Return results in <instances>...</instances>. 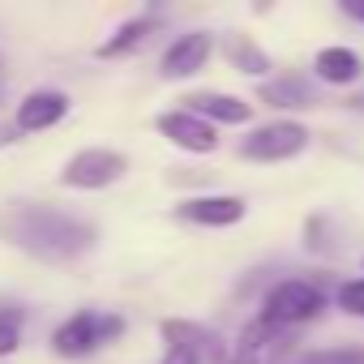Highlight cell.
Returning a JSON list of instances; mask_svg holds the SVG:
<instances>
[{"mask_svg":"<svg viewBox=\"0 0 364 364\" xmlns=\"http://www.w3.org/2000/svg\"><path fill=\"white\" fill-rule=\"evenodd\" d=\"M0 236L14 249L39 257V262H77L82 253L95 249L99 232L95 223L52 210V206H14L0 215Z\"/></svg>","mask_w":364,"mask_h":364,"instance_id":"6da1fadb","label":"cell"},{"mask_svg":"<svg viewBox=\"0 0 364 364\" xmlns=\"http://www.w3.org/2000/svg\"><path fill=\"white\" fill-rule=\"evenodd\" d=\"M120 334H124V317H116V313H99V309H82V313H73L69 321L56 326V334H52V351L65 355V360H86V355H95L99 347L116 343Z\"/></svg>","mask_w":364,"mask_h":364,"instance_id":"7a4b0ae2","label":"cell"},{"mask_svg":"<svg viewBox=\"0 0 364 364\" xmlns=\"http://www.w3.org/2000/svg\"><path fill=\"white\" fill-rule=\"evenodd\" d=\"M326 309V296L321 287H313L309 279H283L266 291V304H262V317L279 330H291V326H304V321H317Z\"/></svg>","mask_w":364,"mask_h":364,"instance_id":"3957f363","label":"cell"},{"mask_svg":"<svg viewBox=\"0 0 364 364\" xmlns=\"http://www.w3.org/2000/svg\"><path fill=\"white\" fill-rule=\"evenodd\" d=\"M309 150V129L300 120H270V124H257L245 141H240V159H253V163H287L296 154Z\"/></svg>","mask_w":364,"mask_h":364,"instance_id":"277c9868","label":"cell"},{"mask_svg":"<svg viewBox=\"0 0 364 364\" xmlns=\"http://www.w3.org/2000/svg\"><path fill=\"white\" fill-rule=\"evenodd\" d=\"M129 171V159L120 150H107V146H90V150H77L65 167H60V185L65 189H107Z\"/></svg>","mask_w":364,"mask_h":364,"instance_id":"5b68a950","label":"cell"},{"mask_svg":"<svg viewBox=\"0 0 364 364\" xmlns=\"http://www.w3.org/2000/svg\"><path fill=\"white\" fill-rule=\"evenodd\" d=\"M154 129H159L171 146L189 150V154H210V150H219V133H215V124H206L202 116H193V112H185V107L163 112V116L154 120Z\"/></svg>","mask_w":364,"mask_h":364,"instance_id":"8992f818","label":"cell"},{"mask_svg":"<svg viewBox=\"0 0 364 364\" xmlns=\"http://www.w3.org/2000/svg\"><path fill=\"white\" fill-rule=\"evenodd\" d=\"M210 52H215V39H210L206 31H189V35H180V39H176V43L163 52V65H159V73H163L167 82L193 77V73H202V69H206Z\"/></svg>","mask_w":364,"mask_h":364,"instance_id":"52a82bcc","label":"cell"},{"mask_svg":"<svg viewBox=\"0 0 364 364\" xmlns=\"http://www.w3.org/2000/svg\"><path fill=\"white\" fill-rule=\"evenodd\" d=\"M245 198H232V193H206V198H189L180 202L176 215L185 223H198V228H232L245 219Z\"/></svg>","mask_w":364,"mask_h":364,"instance_id":"ba28073f","label":"cell"},{"mask_svg":"<svg viewBox=\"0 0 364 364\" xmlns=\"http://www.w3.org/2000/svg\"><path fill=\"white\" fill-rule=\"evenodd\" d=\"M65 116H69V95H65V90H31V95L18 103V129H22V133L56 129Z\"/></svg>","mask_w":364,"mask_h":364,"instance_id":"9c48e42d","label":"cell"},{"mask_svg":"<svg viewBox=\"0 0 364 364\" xmlns=\"http://www.w3.org/2000/svg\"><path fill=\"white\" fill-rule=\"evenodd\" d=\"M185 112L202 116L206 124H249L253 120V107L228 90H202V95H189L185 99Z\"/></svg>","mask_w":364,"mask_h":364,"instance_id":"30bf717a","label":"cell"},{"mask_svg":"<svg viewBox=\"0 0 364 364\" xmlns=\"http://www.w3.org/2000/svg\"><path fill=\"white\" fill-rule=\"evenodd\" d=\"M283 347V330L270 326L266 317H253L245 330H240V343H236V360L240 364H274Z\"/></svg>","mask_w":364,"mask_h":364,"instance_id":"8fae6325","label":"cell"},{"mask_svg":"<svg viewBox=\"0 0 364 364\" xmlns=\"http://www.w3.org/2000/svg\"><path fill=\"white\" fill-rule=\"evenodd\" d=\"M313 77L326 82V86H351V82L364 77V60L351 48H321L313 56Z\"/></svg>","mask_w":364,"mask_h":364,"instance_id":"7c38bea8","label":"cell"},{"mask_svg":"<svg viewBox=\"0 0 364 364\" xmlns=\"http://www.w3.org/2000/svg\"><path fill=\"white\" fill-rule=\"evenodd\" d=\"M257 99L279 112H300V107H313V86L304 73H283V77H266L257 86Z\"/></svg>","mask_w":364,"mask_h":364,"instance_id":"4fadbf2b","label":"cell"},{"mask_svg":"<svg viewBox=\"0 0 364 364\" xmlns=\"http://www.w3.org/2000/svg\"><path fill=\"white\" fill-rule=\"evenodd\" d=\"M159 26H163V22H159L154 14H146V18H129V22H124V26H120V31H116V35H112V39H107L103 48H99V56H103V60L129 56V52H133L137 43H146V39H150V35H154Z\"/></svg>","mask_w":364,"mask_h":364,"instance_id":"5bb4252c","label":"cell"},{"mask_svg":"<svg viewBox=\"0 0 364 364\" xmlns=\"http://www.w3.org/2000/svg\"><path fill=\"white\" fill-rule=\"evenodd\" d=\"M163 338H167V347L193 351L198 360H210V355H215V343H219L210 330H202V326H193V321H163Z\"/></svg>","mask_w":364,"mask_h":364,"instance_id":"9a60e30c","label":"cell"},{"mask_svg":"<svg viewBox=\"0 0 364 364\" xmlns=\"http://www.w3.org/2000/svg\"><path fill=\"white\" fill-rule=\"evenodd\" d=\"M228 56H232V65H236L240 73H249V77H266V73H270V56H266L249 35H232Z\"/></svg>","mask_w":364,"mask_h":364,"instance_id":"2e32d148","label":"cell"},{"mask_svg":"<svg viewBox=\"0 0 364 364\" xmlns=\"http://www.w3.org/2000/svg\"><path fill=\"white\" fill-rule=\"evenodd\" d=\"M22 347V313L9 309V313H0V360L14 355Z\"/></svg>","mask_w":364,"mask_h":364,"instance_id":"e0dca14e","label":"cell"},{"mask_svg":"<svg viewBox=\"0 0 364 364\" xmlns=\"http://www.w3.org/2000/svg\"><path fill=\"white\" fill-rule=\"evenodd\" d=\"M296 364H364V351H355V347H326V351H309Z\"/></svg>","mask_w":364,"mask_h":364,"instance_id":"ac0fdd59","label":"cell"},{"mask_svg":"<svg viewBox=\"0 0 364 364\" xmlns=\"http://www.w3.org/2000/svg\"><path fill=\"white\" fill-rule=\"evenodd\" d=\"M338 304H343V313H351V317H364V279H351V283H343V287H338Z\"/></svg>","mask_w":364,"mask_h":364,"instance_id":"d6986e66","label":"cell"},{"mask_svg":"<svg viewBox=\"0 0 364 364\" xmlns=\"http://www.w3.org/2000/svg\"><path fill=\"white\" fill-rule=\"evenodd\" d=\"M163 364H202L193 351H180V347H167V355H163Z\"/></svg>","mask_w":364,"mask_h":364,"instance_id":"ffe728a7","label":"cell"},{"mask_svg":"<svg viewBox=\"0 0 364 364\" xmlns=\"http://www.w3.org/2000/svg\"><path fill=\"white\" fill-rule=\"evenodd\" d=\"M343 14L355 18V22H364V0H343Z\"/></svg>","mask_w":364,"mask_h":364,"instance_id":"44dd1931","label":"cell"}]
</instances>
